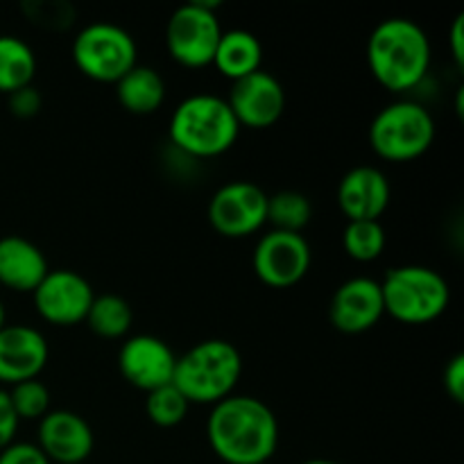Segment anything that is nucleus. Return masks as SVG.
Listing matches in <instances>:
<instances>
[{
    "instance_id": "1",
    "label": "nucleus",
    "mask_w": 464,
    "mask_h": 464,
    "mask_svg": "<svg viewBox=\"0 0 464 464\" xmlns=\"http://www.w3.org/2000/svg\"><path fill=\"white\" fill-rule=\"evenodd\" d=\"M207 438L227 464H266L279 447V421L256 397L231 394L211 408Z\"/></svg>"
},
{
    "instance_id": "2",
    "label": "nucleus",
    "mask_w": 464,
    "mask_h": 464,
    "mask_svg": "<svg viewBox=\"0 0 464 464\" xmlns=\"http://www.w3.org/2000/svg\"><path fill=\"white\" fill-rule=\"evenodd\" d=\"M367 66L374 80L392 93L415 89L430 68L429 34L411 18H385L367 41Z\"/></svg>"
},
{
    "instance_id": "3",
    "label": "nucleus",
    "mask_w": 464,
    "mask_h": 464,
    "mask_svg": "<svg viewBox=\"0 0 464 464\" xmlns=\"http://www.w3.org/2000/svg\"><path fill=\"white\" fill-rule=\"evenodd\" d=\"M238 134V121L227 98H220V95H188L172 111V145L193 159H213L229 152Z\"/></svg>"
},
{
    "instance_id": "4",
    "label": "nucleus",
    "mask_w": 464,
    "mask_h": 464,
    "mask_svg": "<svg viewBox=\"0 0 464 464\" xmlns=\"http://www.w3.org/2000/svg\"><path fill=\"white\" fill-rule=\"evenodd\" d=\"M243 374V356L229 340H202L177 356L172 385L198 406H216L231 397Z\"/></svg>"
},
{
    "instance_id": "5",
    "label": "nucleus",
    "mask_w": 464,
    "mask_h": 464,
    "mask_svg": "<svg viewBox=\"0 0 464 464\" xmlns=\"http://www.w3.org/2000/svg\"><path fill=\"white\" fill-rule=\"evenodd\" d=\"M385 313L403 324H429L444 315L451 302L449 281L426 266L394 267L381 281Z\"/></svg>"
},
{
    "instance_id": "6",
    "label": "nucleus",
    "mask_w": 464,
    "mask_h": 464,
    "mask_svg": "<svg viewBox=\"0 0 464 464\" xmlns=\"http://www.w3.org/2000/svg\"><path fill=\"white\" fill-rule=\"evenodd\" d=\"M435 140L429 109L412 100H397L381 109L370 125V145L381 159L394 163L420 159Z\"/></svg>"
},
{
    "instance_id": "7",
    "label": "nucleus",
    "mask_w": 464,
    "mask_h": 464,
    "mask_svg": "<svg viewBox=\"0 0 464 464\" xmlns=\"http://www.w3.org/2000/svg\"><path fill=\"white\" fill-rule=\"evenodd\" d=\"M72 62L89 80L116 84L139 63V48L125 27L91 23L72 41Z\"/></svg>"
},
{
    "instance_id": "8",
    "label": "nucleus",
    "mask_w": 464,
    "mask_h": 464,
    "mask_svg": "<svg viewBox=\"0 0 464 464\" xmlns=\"http://www.w3.org/2000/svg\"><path fill=\"white\" fill-rule=\"evenodd\" d=\"M220 3L193 0L172 12L166 25L168 54L184 68L211 66L222 36L216 9Z\"/></svg>"
},
{
    "instance_id": "9",
    "label": "nucleus",
    "mask_w": 464,
    "mask_h": 464,
    "mask_svg": "<svg viewBox=\"0 0 464 464\" xmlns=\"http://www.w3.org/2000/svg\"><path fill=\"white\" fill-rule=\"evenodd\" d=\"M208 222L227 238H245L267 222V193L252 181H229L213 193Z\"/></svg>"
},
{
    "instance_id": "10",
    "label": "nucleus",
    "mask_w": 464,
    "mask_h": 464,
    "mask_svg": "<svg viewBox=\"0 0 464 464\" xmlns=\"http://www.w3.org/2000/svg\"><path fill=\"white\" fill-rule=\"evenodd\" d=\"M311 245L302 234L267 231L254 247V272L270 288H290L308 275Z\"/></svg>"
},
{
    "instance_id": "11",
    "label": "nucleus",
    "mask_w": 464,
    "mask_h": 464,
    "mask_svg": "<svg viewBox=\"0 0 464 464\" xmlns=\"http://www.w3.org/2000/svg\"><path fill=\"white\" fill-rule=\"evenodd\" d=\"M32 297L41 320L54 326H75L86 320L95 293L80 272L50 270Z\"/></svg>"
},
{
    "instance_id": "12",
    "label": "nucleus",
    "mask_w": 464,
    "mask_h": 464,
    "mask_svg": "<svg viewBox=\"0 0 464 464\" xmlns=\"http://www.w3.org/2000/svg\"><path fill=\"white\" fill-rule=\"evenodd\" d=\"M231 111L240 127L249 130H267L285 111V89L272 72L256 71L243 80L231 82L229 91Z\"/></svg>"
},
{
    "instance_id": "13",
    "label": "nucleus",
    "mask_w": 464,
    "mask_h": 464,
    "mask_svg": "<svg viewBox=\"0 0 464 464\" xmlns=\"http://www.w3.org/2000/svg\"><path fill=\"white\" fill-rule=\"evenodd\" d=\"M175 365V352L157 335H131L118 352L121 374L125 376L127 383L134 385L136 390H143L145 394L172 383Z\"/></svg>"
},
{
    "instance_id": "14",
    "label": "nucleus",
    "mask_w": 464,
    "mask_h": 464,
    "mask_svg": "<svg viewBox=\"0 0 464 464\" xmlns=\"http://www.w3.org/2000/svg\"><path fill=\"white\" fill-rule=\"evenodd\" d=\"M385 315L381 281L370 276H353L334 293L329 304V320L340 334L358 335L374 329Z\"/></svg>"
},
{
    "instance_id": "15",
    "label": "nucleus",
    "mask_w": 464,
    "mask_h": 464,
    "mask_svg": "<svg viewBox=\"0 0 464 464\" xmlns=\"http://www.w3.org/2000/svg\"><path fill=\"white\" fill-rule=\"evenodd\" d=\"M50 464H86L95 447L89 421L72 411H50L39 421V444Z\"/></svg>"
},
{
    "instance_id": "16",
    "label": "nucleus",
    "mask_w": 464,
    "mask_h": 464,
    "mask_svg": "<svg viewBox=\"0 0 464 464\" xmlns=\"http://www.w3.org/2000/svg\"><path fill=\"white\" fill-rule=\"evenodd\" d=\"M48 358L50 349L41 331L25 324H7L0 331V383L39 379Z\"/></svg>"
},
{
    "instance_id": "17",
    "label": "nucleus",
    "mask_w": 464,
    "mask_h": 464,
    "mask_svg": "<svg viewBox=\"0 0 464 464\" xmlns=\"http://www.w3.org/2000/svg\"><path fill=\"white\" fill-rule=\"evenodd\" d=\"M390 181L374 166H356L340 179L338 207L349 222L379 220L390 204Z\"/></svg>"
},
{
    "instance_id": "18",
    "label": "nucleus",
    "mask_w": 464,
    "mask_h": 464,
    "mask_svg": "<svg viewBox=\"0 0 464 464\" xmlns=\"http://www.w3.org/2000/svg\"><path fill=\"white\" fill-rule=\"evenodd\" d=\"M48 258L23 236L0 238V285L14 293H34L48 275Z\"/></svg>"
},
{
    "instance_id": "19",
    "label": "nucleus",
    "mask_w": 464,
    "mask_h": 464,
    "mask_svg": "<svg viewBox=\"0 0 464 464\" xmlns=\"http://www.w3.org/2000/svg\"><path fill=\"white\" fill-rule=\"evenodd\" d=\"M263 45L249 30H227L218 41L213 66L222 77L236 82L261 71Z\"/></svg>"
},
{
    "instance_id": "20",
    "label": "nucleus",
    "mask_w": 464,
    "mask_h": 464,
    "mask_svg": "<svg viewBox=\"0 0 464 464\" xmlns=\"http://www.w3.org/2000/svg\"><path fill=\"white\" fill-rule=\"evenodd\" d=\"M116 98L134 116H150L166 100V82L152 66L136 63L116 82Z\"/></svg>"
},
{
    "instance_id": "21",
    "label": "nucleus",
    "mask_w": 464,
    "mask_h": 464,
    "mask_svg": "<svg viewBox=\"0 0 464 464\" xmlns=\"http://www.w3.org/2000/svg\"><path fill=\"white\" fill-rule=\"evenodd\" d=\"M36 75V54L27 41L12 34H0V93L30 86Z\"/></svg>"
},
{
    "instance_id": "22",
    "label": "nucleus",
    "mask_w": 464,
    "mask_h": 464,
    "mask_svg": "<svg viewBox=\"0 0 464 464\" xmlns=\"http://www.w3.org/2000/svg\"><path fill=\"white\" fill-rule=\"evenodd\" d=\"M86 324L95 335L107 340L125 338L134 324V313L127 299L121 295H95L89 313H86Z\"/></svg>"
},
{
    "instance_id": "23",
    "label": "nucleus",
    "mask_w": 464,
    "mask_h": 464,
    "mask_svg": "<svg viewBox=\"0 0 464 464\" xmlns=\"http://www.w3.org/2000/svg\"><path fill=\"white\" fill-rule=\"evenodd\" d=\"M313 218V204L299 190H279L267 195V222L276 231L302 234Z\"/></svg>"
},
{
    "instance_id": "24",
    "label": "nucleus",
    "mask_w": 464,
    "mask_h": 464,
    "mask_svg": "<svg viewBox=\"0 0 464 464\" xmlns=\"http://www.w3.org/2000/svg\"><path fill=\"white\" fill-rule=\"evenodd\" d=\"M344 252L358 263H370L383 254L385 229L379 220L347 222L343 234Z\"/></svg>"
},
{
    "instance_id": "25",
    "label": "nucleus",
    "mask_w": 464,
    "mask_h": 464,
    "mask_svg": "<svg viewBox=\"0 0 464 464\" xmlns=\"http://www.w3.org/2000/svg\"><path fill=\"white\" fill-rule=\"evenodd\" d=\"M188 399L172 383L152 390V392H148V399H145V412H148L150 421L161 426V429L179 426L186 420V415H188Z\"/></svg>"
},
{
    "instance_id": "26",
    "label": "nucleus",
    "mask_w": 464,
    "mask_h": 464,
    "mask_svg": "<svg viewBox=\"0 0 464 464\" xmlns=\"http://www.w3.org/2000/svg\"><path fill=\"white\" fill-rule=\"evenodd\" d=\"M18 420H44L50 412V390L39 379L21 381L7 390Z\"/></svg>"
},
{
    "instance_id": "27",
    "label": "nucleus",
    "mask_w": 464,
    "mask_h": 464,
    "mask_svg": "<svg viewBox=\"0 0 464 464\" xmlns=\"http://www.w3.org/2000/svg\"><path fill=\"white\" fill-rule=\"evenodd\" d=\"M7 107L14 116L21 118V121H27V118H34L36 113L41 111V107H44V98H41L39 89H34V86L30 84L14 91V93H9Z\"/></svg>"
},
{
    "instance_id": "28",
    "label": "nucleus",
    "mask_w": 464,
    "mask_h": 464,
    "mask_svg": "<svg viewBox=\"0 0 464 464\" xmlns=\"http://www.w3.org/2000/svg\"><path fill=\"white\" fill-rule=\"evenodd\" d=\"M0 464H50L36 444L14 442L0 451Z\"/></svg>"
},
{
    "instance_id": "29",
    "label": "nucleus",
    "mask_w": 464,
    "mask_h": 464,
    "mask_svg": "<svg viewBox=\"0 0 464 464\" xmlns=\"http://www.w3.org/2000/svg\"><path fill=\"white\" fill-rule=\"evenodd\" d=\"M18 424H21V420H18L16 411H14L9 392L0 388V451L7 449L9 444H14V438L18 433Z\"/></svg>"
},
{
    "instance_id": "30",
    "label": "nucleus",
    "mask_w": 464,
    "mask_h": 464,
    "mask_svg": "<svg viewBox=\"0 0 464 464\" xmlns=\"http://www.w3.org/2000/svg\"><path fill=\"white\" fill-rule=\"evenodd\" d=\"M444 390L456 403L464 401V356L456 353L444 367Z\"/></svg>"
},
{
    "instance_id": "31",
    "label": "nucleus",
    "mask_w": 464,
    "mask_h": 464,
    "mask_svg": "<svg viewBox=\"0 0 464 464\" xmlns=\"http://www.w3.org/2000/svg\"><path fill=\"white\" fill-rule=\"evenodd\" d=\"M449 44H451V54L453 59H456L458 66H464V16L462 14H458L456 18H453V25L451 30H449Z\"/></svg>"
},
{
    "instance_id": "32",
    "label": "nucleus",
    "mask_w": 464,
    "mask_h": 464,
    "mask_svg": "<svg viewBox=\"0 0 464 464\" xmlns=\"http://www.w3.org/2000/svg\"><path fill=\"white\" fill-rule=\"evenodd\" d=\"M7 326V313H5V304L0 302V331Z\"/></svg>"
},
{
    "instance_id": "33",
    "label": "nucleus",
    "mask_w": 464,
    "mask_h": 464,
    "mask_svg": "<svg viewBox=\"0 0 464 464\" xmlns=\"http://www.w3.org/2000/svg\"><path fill=\"white\" fill-rule=\"evenodd\" d=\"M302 464H340V462H334V460H322V458H317V460H306Z\"/></svg>"
},
{
    "instance_id": "34",
    "label": "nucleus",
    "mask_w": 464,
    "mask_h": 464,
    "mask_svg": "<svg viewBox=\"0 0 464 464\" xmlns=\"http://www.w3.org/2000/svg\"><path fill=\"white\" fill-rule=\"evenodd\" d=\"M266 464H270V462H266Z\"/></svg>"
}]
</instances>
